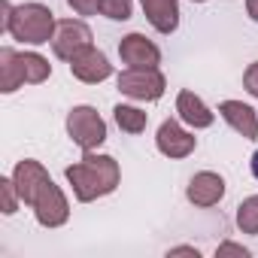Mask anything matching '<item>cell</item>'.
Listing matches in <instances>:
<instances>
[{"instance_id":"1","label":"cell","mask_w":258,"mask_h":258,"mask_svg":"<svg viewBox=\"0 0 258 258\" xmlns=\"http://www.w3.org/2000/svg\"><path fill=\"white\" fill-rule=\"evenodd\" d=\"M13 179H16V188L22 195V204H28L37 216V222L43 228H61L67 225L70 219V204H67V195L52 182L49 170L34 161V158H22L13 170Z\"/></svg>"},{"instance_id":"2","label":"cell","mask_w":258,"mask_h":258,"mask_svg":"<svg viewBox=\"0 0 258 258\" xmlns=\"http://www.w3.org/2000/svg\"><path fill=\"white\" fill-rule=\"evenodd\" d=\"M70 188H73V198L79 204H91L97 198H106L118 188L121 182V170H118V161L112 155H97L94 149L82 152V161L70 164L64 170Z\"/></svg>"},{"instance_id":"3","label":"cell","mask_w":258,"mask_h":258,"mask_svg":"<svg viewBox=\"0 0 258 258\" xmlns=\"http://www.w3.org/2000/svg\"><path fill=\"white\" fill-rule=\"evenodd\" d=\"M0 28L25 46H43V43H52L58 22L46 4H22V7H13L7 19H0Z\"/></svg>"},{"instance_id":"4","label":"cell","mask_w":258,"mask_h":258,"mask_svg":"<svg viewBox=\"0 0 258 258\" xmlns=\"http://www.w3.org/2000/svg\"><path fill=\"white\" fill-rule=\"evenodd\" d=\"M118 91L131 100H143V103H155L164 97L167 79L158 67H124L118 73Z\"/></svg>"},{"instance_id":"5","label":"cell","mask_w":258,"mask_h":258,"mask_svg":"<svg viewBox=\"0 0 258 258\" xmlns=\"http://www.w3.org/2000/svg\"><path fill=\"white\" fill-rule=\"evenodd\" d=\"M67 137L82 149V152H88V149H97V146H103V140H106V121H103V115L94 109V106H73L70 112H67Z\"/></svg>"},{"instance_id":"6","label":"cell","mask_w":258,"mask_h":258,"mask_svg":"<svg viewBox=\"0 0 258 258\" xmlns=\"http://www.w3.org/2000/svg\"><path fill=\"white\" fill-rule=\"evenodd\" d=\"M91 40H94V34H91V28L85 22H79V19H61L58 28H55V37H52V52H55V58H61V61L70 64L79 52H85L91 46Z\"/></svg>"},{"instance_id":"7","label":"cell","mask_w":258,"mask_h":258,"mask_svg":"<svg viewBox=\"0 0 258 258\" xmlns=\"http://www.w3.org/2000/svg\"><path fill=\"white\" fill-rule=\"evenodd\" d=\"M155 146L164 158H188L198 146V137L191 131L176 121V118H164L158 124V134H155Z\"/></svg>"},{"instance_id":"8","label":"cell","mask_w":258,"mask_h":258,"mask_svg":"<svg viewBox=\"0 0 258 258\" xmlns=\"http://www.w3.org/2000/svg\"><path fill=\"white\" fill-rule=\"evenodd\" d=\"M118 58L124 67H158L161 64V49L146 40L143 34H127L118 43Z\"/></svg>"},{"instance_id":"9","label":"cell","mask_w":258,"mask_h":258,"mask_svg":"<svg viewBox=\"0 0 258 258\" xmlns=\"http://www.w3.org/2000/svg\"><path fill=\"white\" fill-rule=\"evenodd\" d=\"M70 73H73L79 82H85V85H97V82H103V79L112 76V64H109V58H106L100 49L88 46L85 52H79V55L70 61Z\"/></svg>"},{"instance_id":"10","label":"cell","mask_w":258,"mask_h":258,"mask_svg":"<svg viewBox=\"0 0 258 258\" xmlns=\"http://www.w3.org/2000/svg\"><path fill=\"white\" fill-rule=\"evenodd\" d=\"M185 198H188V204H195L201 210H210L225 198V179L219 173H213V170H201V173H195L188 179Z\"/></svg>"},{"instance_id":"11","label":"cell","mask_w":258,"mask_h":258,"mask_svg":"<svg viewBox=\"0 0 258 258\" xmlns=\"http://www.w3.org/2000/svg\"><path fill=\"white\" fill-rule=\"evenodd\" d=\"M219 115L243 140H258V112L249 103H243V100H222L219 103Z\"/></svg>"},{"instance_id":"12","label":"cell","mask_w":258,"mask_h":258,"mask_svg":"<svg viewBox=\"0 0 258 258\" xmlns=\"http://www.w3.org/2000/svg\"><path fill=\"white\" fill-rule=\"evenodd\" d=\"M176 112H179V121H185L188 127H195V131H201V127H210L216 121V112L188 88H182L176 94Z\"/></svg>"},{"instance_id":"13","label":"cell","mask_w":258,"mask_h":258,"mask_svg":"<svg viewBox=\"0 0 258 258\" xmlns=\"http://www.w3.org/2000/svg\"><path fill=\"white\" fill-rule=\"evenodd\" d=\"M140 7L158 34H173L179 28V0H140Z\"/></svg>"},{"instance_id":"14","label":"cell","mask_w":258,"mask_h":258,"mask_svg":"<svg viewBox=\"0 0 258 258\" xmlns=\"http://www.w3.org/2000/svg\"><path fill=\"white\" fill-rule=\"evenodd\" d=\"M25 85V70H22V55L10 46L0 49V91L13 94Z\"/></svg>"},{"instance_id":"15","label":"cell","mask_w":258,"mask_h":258,"mask_svg":"<svg viewBox=\"0 0 258 258\" xmlns=\"http://www.w3.org/2000/svg\"><path fill=\"white\" fill-rule=\"evenodd\" d=\"M112 118H115V124L121 127L124 134H143L146 124H149V112L140 109V106H131V103L112 106Z\"/></svg>"},{"instance_id":"16","label":"cell","mask_w":258,"mask_h":258,"mask_svg":"<svg viewBox=\"0 0 258 258\" xmlns=\"http://www.w3.org/2000/svg\"><path fill=\"white\" fill-rule=\"evenodd\" d=\"M19 55H22V70H25L28 85H40L52 76V64L43 55H37V52H19Z\"/></svg>"},{"instance_id":"17","label":"cell","mask_w":258,"mask_h":258,"mask_svg":"<svg viewBox=\"0 0 258 258\" xmlns=\"http://www.w3.org/2000/svg\"><path fill=\"white\" fill-rule=\"evenodd\" d=\"M234 222L243 234H258V195H249V198L240 201Z\"/></svg>"},{"instance_id":"18","label":"cell","mask_w":258,"mask_h":258,"mask_svg":"<svg viewBox=\"0 0 258 258\" xmlns=\"http://www.w3.org/2000/svg\"><path fill=\"white\" fill-rule=\"evenodd\" d=\"M100 16L112 22H127L134 16V0H100Z\"/></svg>"},{"instance_id":"19","label":"cell","mask_w":258,"mask_h":258,"mask_svg":"<svg viewBox=\"0 0 258 258\" xmlns=\"http://www.w3.org/2000/svg\"><path fill=\"white\" fill-rule=\"evenodd\" d=\"M0 198H4V216H13L22 204V195L16 188V179L13 176H4L0 179Z\"/></svg>"},{"instance_id":"20","label":"cell","mask_w":258,"mask_h":258,"mask_svg":"<svg viewBox=\"0 0 258 258\" xmlns=\"http://www.w3.org/2000/svg\"><path fill=\"white\" fill-rule=\"evenodd\" d=\"M67 7L76 16H94V13H100V0H67Z\"/></svg>"},{"instance_id":"21","label":"cell","mask_w":258,"mask_h":258,"mask_svg":"<svg viewBox=\"0 0 258 258\" xmlns=\"http://www.w3.org/2000/svg\"><path fill=\"white\" fill-rule=\"evenodd\" d=\"M243 88H246L252 97H258V61H252V64L246 67V73H243Z\"/></svg>"},{"instance_id":"22","label":"cell","mask_w":258,"mask_h":258,"mask_svg":"<svg viewBox=\"0 0 258 258\" xmlns=\"http://www.w3.org/2000/svg\"><path fill=\"white\" fill-rule=\"evenodd\" d=\"M216 255H219V258H225V255H237V258H249V249H246V246H240V243H231V240H228V243H222V246L216 249Z\"/></svg>"},{"instance_id":"23","label":"cell","mask_w":258,"mask_h":258,"mask_svg":"<svg viewBox=\"0 0 258 258\" xmlns=\"http://www.w3.org/2000/svg\"><path fill=\"white\" fill-rule=\"evenodd\" d=\"M167 255H195V258H198V255H201V252H198V249H195V246H173V249H170V252H167Z\"/></svg>"},{"instance_id":"24","label":"cell","mask_w":258,"mask_h":258,"mask_svg":"<svg viewBox=\"0 0 258 258\" xmlns=\"http://www.w3.org/2000/svg\"><path fill=\"white\" fill-rule=\"evenodd\" d=\"M246 16L252 22H258V0H246Z\"/></svg>"},{"instance_id":"25","label":"cell","mask_w":258,"mask_h":258,"mask_svg":"<svg viewBox=\"0 0 258 258\" xmlns=\"http://www.w3.org/2000/svg\"><path fill=\"white\" fill-rule=\"evenodd\" d=\"M249 170H252V176L258 179V149L252 152V161H249Z\"/></svg>"},{"instance_id":"26","label":"cell","mask_w":258,"mask_h":258,"mask_svg":"<svg viewBox=\"0 0 258 258\" xmlns=\"http://www.w3.org/2000/svg\"><path fill=\"white\" fill-rule=\"evenodd\" d=\"M191 4H207V0H191Z\"/></svg>"}]
</instances>
